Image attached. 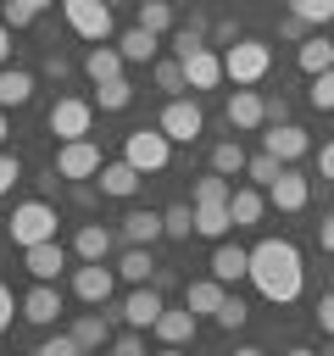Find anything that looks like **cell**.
I'll use <instances>...</instances> for the list:
<instances>
[{"mask_svg":"<svg viewBox=\"0 0 334 356\" xmlns=\"http://www.w3.org/2000/svg\"><path fill=\"white\" fill-rule=\"evenodd\" d=\"M250 284H256V295L273 300V306L301 300V289H306L301 250H295L289 239H262V245H250Z\"/></svg>","mask_w":334,"mask_h":356,"instance_id":"obj_1","label":"cell"},{"mask_svg":"<svg viewBox=\"0 0 334 356\" xmlns=\"http://www.w3.org/2000/svg\"><path fill=\"white\" fill-rule=\"evenodd\" d=\"M6 234H11L17 250H28V245H39V239H56V206H50V200H22V206L11 211V222H6Z\"/></svg>","mask_w":334,"mask_h":356,"instance_id":"obj_2","label":"cell"},{"mask_svg":"<svg viewBox=\"0 0 334 356\" xmlns=\"http://www.w3.org/2000/svg\"><path fill=\"white\" fill-rule=\"evenodd\" d=\"M267 67H273V50H267L262 39H234V44L223 50V72H228L234 83H262Z\"/></svg>","mask_w":334,"mask_h":356,"instance_id":"obj_3","label":"cell"},{"mask_svg":"<svg viewBox=\"0 0 334 356\" xmlns=\"http://www.w3.org/2000/svg\"><path fill=\"white\" fill-rule=\"evenodd\" d=\"M122 156H128L139 172H167V161H173V139L161 134V122H156V128H134V134L122 139Z\"/></svg>","mask_w":334,"mask_h":356,"instance_id":"obj_4","label":"cell"},{"mask_svg":"<svg viewBox=\"0 0 334 356\" xmlns=\"http://www.w3.org/2000/svg\"><path fill=\"white\" fill-rule=\"evenodd\" d=\"M61 17L89 44H106L111 39V0H61Z\"/></svg>","mask_w":334,"mask_h":356,"instance_id":"obj_5","label":"cell"},{"mask_svg":"<svg viewBox=\"0 0 334 356\" xmlns=\"http://www.w3.org/2000/svg\"><path fill=\"white\" fill-rule=\"evenodd\" d=\"M200 128H206V111H200V100L167 95V106H161V134H167L173 145H195V139H200Z\"/></svg>","mask_w":334,"mask_h":356,"instance_id":"obj_6","label":"cell"},{"mask_svg":"<svg viewBox=\"0 0 334 356\" xmlns=\"http://www.w3.org/2000/svg\"><path fill=\"white\" fill-rule=\"evenodd\" d=\"M45 128H50L56 139H84V134L95 128V100H78V95H61V100L50 106V117H45Z\"/></svg>","mask_w":334,"mask_h":356,"instance_id":"obj_7","label":"cell"},{"mask_svg":"<svg viewBox=\"0 0 334 356\" xmlns=\"http://www.w3.org/2000/svg\"><path fill=\"white\" fill-rule=\"evenodd\" d=\"M106 167V156H100V145L84 134V139H61V150H56V178H95Z\"/></svg>","mask_w":334,"mask_h":356,"instance_id":"obj_8","label":"cell"},{"mask_svg":"<svg viewBox=\"0 0 334 356\" xmlns=\"http://www.w3.org/2000/svg\"><path fill=\"white\" fill-rule=\"evenodd\" d=\"M306 200H312V178L306 172H295V161L267 184V206H278V211H306Z\"/></svg>","mask_w":334,"mask_h":356,"instance_id":"obj_9","label":"cell"},{"mask_svg":"<svg viewBox=\"0 0 334 356\" xmlns=\"http://www.w3.org/2000/svg\"><path fill=\"white\" fill-rule=\"evenodd\" d=\"M111 284H117V267H106V261H84V267L72 273V295H78L84 306H106V300H111Z\"/></svg>","mask_w":334,"mask_h":356,"instance_id":"obj_10","label":"cell"},{"mask_svg":"<svg viewBox=\"0 0 334 356\" xmlns=\"http://www.w3.org/2000/svg\"><path fill=\"white\" fill-rule=\"evenodd\" d=\"M184 61V78H189V89H217L228 72H223V56L212 50V44H195V50H184L178 56Z\"/></svg>","mask_w":334,"mask_h":356,"instance_id":"obj_11","label":"cell"},{"mask_svg":"<svg viewBox=\"0 0 334 356\" xmlns=\"http://www.w3.org/2000/svg\"><path fill=\"white\" fill-rule=\"evenodd\" d=\"M267 122V95H256L250 83H234V95H228V128H262Z\"/></svg>","mask_w":334,"mask_h":356,"instance_id":"obj_12","label":"cell"},{"mask_svg":"<svg viewBox=\"0 0 334 356\" xmlns=\"http://www.w3.org/2000/svg\"><path fill=\"white\" fill-rule=\"evenodd\" d=\"M262 150L278 156V161H301V156L312 150V139H306V128H295V122H273V128L262 134Z\"/></svg>","mask_w":334,"mask_h":356,"instance_id":"obj_13","label":"cell"},{"mask_svg":"<svg viewBox=\"0 0 334 356\" xmlns=\"http://www.w3.org/2000/svg\"><path fill=\"white\" fill-rule=\"evenodd\" d=\"M95 178H100V195H111V200H128V195H139V178H145V172H139V167L122 156V161H106Z\"/></svg>","mask_w":334,"mask_h":356,"instance_id":"obj_14","label":"cell"},{"mask_svg":"<svg viewBox=\"0 0 334 356\" xmlns=\"http://www.w3.org/2000/svg\"><path fill=\"white\" fill-rule=\"evenodd\" d=\"M22 267H28L33 278L56 284V278H61V267H67V250H61L56 239H39V245H28V250H22Z\"/></svg>","mask_w":334,"mask_h":356,"instance_id":"obj_15","label":"cell"},{"mask_svg":"<svg viewBox=\"0 0 334 356\" xmlns=\"http://www.w3.org/2000/svg\"><path fill=\"white\" fill-rule=\"evenodd\" d=\"M122 317H128V328H156V317H161V289H156V284H134V295L122 300Z\"/></svg>","mask_w":334,"mask_h":356,"instance_id":"obj_16","label":"cell"},{"mask_svg":"<svg viewBox=\"0 0 334 356\" xmlns=\"http://www.w3.org/2000/svg\"><path fill=\"white\" fill-rule=\"evenodd\" d=\"M212 278H223V284H239V278H250V250H239V245L217 239V250H212Z\"/></svg>","mask_w":334,"mask_h":356,"instance_id":"obj_17","label":"cell"},{"mask_svg":"<svg viewBox=\"0 0 334 356\" xmlns=\"http://www.w3.org/2000/svg\"><path fill=\"white\" fill-rule=\"evenodd\" d=\"M22 317H28V323H56V317H61V295H56V284L33 278V289L22 295Z\"/></svg>","mask_w":334,"mask_h":356,"instance_id":"obj_18","label":"cell"},{"mask_svg":"<svg viewBox=\"0 0 334 356\" xmlns=\"http://www.w3.org/2000/svg\"><path fill=\"white\" fill-rule=\"evenodd\" d=\"M122 67H128V56H122L117 44H95V50L84 56V72H89V83H111V78H122Z\"/></svg>","mask_w":334,"mask_h":356,"instance_id":"obj_19","label":"cell"},{"mask_svg":"<svg viewBox=\"0 0 334 356\" xmlns=\"http://www.w3.org/2000/svg\"><path fill=\"white\" fill-rule=\"evenodd\" d=\"M111 245H117V234H111L106 222H84V228H78V239H72L78 261H106V256H111Z\"/></svg>","mask_w":334,"mask_h":356,"instance_id":"obj_20","label":"cell"},{"mask_svg":"<svg viewBox=\"0 0 334 356\" xmlns=\"http://www.w3.org/2000/svg\"><path fill=\"white\" fill-rule=\"evenodd\" d=\"M195 323H200V317H195L189 306H184V312H167V306H161V317H156V339H161V345H189V339H195Z\"/></svg>","mask_w":334,"mask_h":356,"instance_id":"obj_21","label":"cell"},{"mask_svg":"<svg viewBox=\"0 0 334 356\" xmlns=\"http://www.w3.org/2000/svg\"><path fill=\"white\" fill-rule=\"evenodd\" d=\"M228 228H234V211H228V200L195 206V234H200V239H228Z\"/></svg>","mask_w":334,"mask_h":356,"instance_id":"obj_22","label":"cell"},{"mask_svg":"<svg viewBox=\"0 0 334 356\" xmlns=\"http://www.w3.org/2000/svg\"><path fill=\"white\" fill-rule=\"evenodd\" d=\"M117 278H128V284H150V278H156V256H150V245H128V250L117 256Z\"/></svg>","mask_w":334,"mask_h":356,"instance_id":"obj_23","label":"cell"},{"mask_svg":"<svg viewBox=\"0 0 334 356\" xmlns=\"http://www.w3.org/2000/svg\"><path fill=\"white\" fill-rule=\"evenodd\" d=\"M223 278H200V284H189L184 289V306L195 312V317H217V306H223Z\"/></svg>","mask_w":334,"mask_h":356,"instance_id":"obj_24","label":"cell"},{"mask_svg":"<svg viewBox=\"0 0 334 356\" xmlns=\"http://www.w3.org/2000/svg\"><path fill=\"white\" fill-rule=\"evenodd\" d=\"M28 100H33V72H22V67H0V106L17 111V106H28Z\"/></svg>","mask_w":334,"mask_h":356,"instance_id":"obj_25","label":"cell"},{"mask_svg":"<svg viewBox=\"0 0 334 356\" xmlns=\"http://www.w3.org/2000/svg\"><path fill=\"white\" fill-rule=\"evenodd\" d=\"M228 211H234V228H256L262 211H267V195L262 189H234L228 195Z\"/></svg>","mask_w":334,"mask_h":356,"instance_id":"obj_26","label":"cell"},{"mask_svg":"<svg viewBox=\"0 0 334 356\" xmlns=\"http://www.w3.org/2000/svg\"><path fill=\"white\" fill-rule=\"evenodd\" d=\"M167 228H161V211H128L122 217V239L128 245H156Z\"/></svg>","mask_w":334,"mask_h":356,"instance_id":"obj_27","label":"cell"},{"mask_svg":"<svg viewBox=\"0 0 334 356\" xmlns=\"http://www.w3.org/2000/svg\"><path fill=\"white\" fill-rule=\"evenodd\" d=\"M117 50H122L128 61H156V50H161V33H150V28H139V22H134V28L117 39Z\"/></svg>","mask_w":334,"mask_h":356,"instance_id":"obj_28","label":"cell"},{"mask_svg":"<svg viewBox=\"0 0 334 356\" xmlns=\"http://www.w3.org/2000/svg\"><path fill=\"white\" fill-rule=\"evenodd\" d=\"M295 61H301V72H323V67H334V39H323V33H312V39H301V50H295Z\"/></svg>","mask_w":334,"mask_h":356,"instance_id":"obj_29","label":"cell"},{"mask_svg":"<svg viewBox=\"0 0 334 356\" xmlns=\"http://www.w3.org/2000/svg\"><path fill=\"white\" fill-rule=\"evenodd\" d=\"M95 106H100V111H128V106H134V83H128V78L95 83Z\"/></svg>","mask_w":334,"mask_h":356,"instance_id":"obj_30","label":"cell"},{"mask_svg":"<svg viewBox=\"0 0 334 356\" xmlns=\"http://www.w3.org/2000/svg\"><path fill=\"white\" fill-rule=\"evenodd\" d=\"M72 339H78L84 350H106V345H111L106 317H72Z\"/></svg>","mask_w":334,"mask_h":356,"instance_id":"obj_31","label":"cell"},{"mask_svg":"<svg viewBox=\"0 0 334 356\" xmlns=\"http://www.w3.org/2000/svg\"><path fill=\"white\" fill-rule=\"evenodd\" d=\"M245 161H250V156L239 150V139H217V145H212V167H217V172L234 178V172H245Z\"/></svg>","mask_w":334,"mask_h":356,"instance_id":"obj_32","label":"cell"},{"mask_svg":"<svg viewBox=\"0 0 334 356\" xmlns=\"http://www.w3.org/2000/svg\"><path fill=\"white\" fill-rule=\"evenodd\" d=\"M234 195V184H228V172H206V178H195V206H212V200H228Z\"/></svg>","mask_w":334,"mask_h":356,"instance_id":"obj_33","label":"cell"},{"mask_svg":"<svg viewBox=\"0 0 334 356\" xmlns=\"http://www.w3.org/2000/svg\"><path fill=\"white\" fill-rule=\"evenodd\" d=\"M139 28L173 33V6H167V0H139Z\"/></svg>","mask_w":334,"mask_h":356,"instance_id":"obj_34","label":"cell"},{"mask_svg":"<svg viewBox=\"0 0 334 356\" xmlns=\"http://www.w3.org/2000/svg\"><path fill=\"white\" fill-rule=\"evenodd\" d=\"M289 11H295L306 28H328V22H334V0H289Z\"/></svg>","mask_w":334,"mask_h":356,"instance_id":"obj_35","label":"cell"},{"mask_svg":"<svg viewBox=\"0 0 334 356\" xmlns=\"http://www.w3.org/2000/svg\"><path fill=\"white\" fill-rule=\"evenodd\" d=\"M161 228H167V239H189L195 234V206H167L161 211Z\"/></svg>","mask_w":334,"mask_h":356,"instance_id":"obj_36","label":"cell"},{"mask_svg":"<svg viewBox=\"0 0 334 356\" xmlns=\"http://www.w3.org/2000/svg\"><path fill=\"white\" fill-rule=\"evenodd\" d=\"M156 89H167V95H178V89H189V78H184V61H178V56H167V61H156Z\"/></svg>","mask_w":334,"mask_h":356,"instance_id":"obj_37","label":"cell"},{"mask_svg":"<svg viewBox=\"0 0 334 356\" xmlns=\"http://www.w3.org/2000/svg\"><path fill=\"white\" fill-rule=\"evenodd\" d=\"M306 100H312L317 111H334V67L312 72V89H306Z\"/></svg>","mask_w":334,"mask_h":356,"instance_id":"obj_38","label":"cell"},{"mask_svg":"<svg viewBox=\"0 0 334 356\" xmlns=\"http://www.w3.org/2000/svg\"><path fill=\"white\" fill-rule=\"evenodd\" d=\"M284 167H289V161H278V156H267V150H262V156H250V161H245V172H250V178H256V184H273V178H278V172H284Z\"/></svg>","mask_w":334,"mask_h":356,"instance_id":"obj_39","label":"cell"},{"mask_svg":"<svg viewBox=\"0 0 334 356\" xmlns=\"http://www.w3.org/2000/svg\"><path fill=\"white\" fill-rule=\"evenodd\" d=\"M195 44H206V28H200V22L173 28V56H184V50H195Z\"/></svg>","mask_w":334,"mask_h":356,"instance_id":"obj_40","label":"cell"},{"mask_svg":"<svg viewBox=\"0 0 334 356\" xmlns=\"http://www.w3.org/2000/svg\"><path fill=\"white\" fill-rule=\"evenodd\" d=\"M239 323H245V300H239V295H223V306H217V328L234 334Z\"/></svg>","mask_w":334,"mask_h":356,"instance_id":"obj_41","label":"cell"},{"mask_svg":"<svg viewBox=\"0 0 334 356\" xmlns=\"http://www.w3.org/2000/svg\"><path fill=\"white\" fill-rule=\"evenodd\" d=\"M78 350H84V345L72 339V328H67V334H50V339L39 345V356H78Z\"/></svg>","mask_w":334,"mask_h":356,"instance_id":"obj_42","label":"cell"},{"mask_svg":"<svg viewBox=\"0 0 334 356\" xmlns=\"http://www.w3.org/2000/svg\"><path fill=\"white\" fill-rule=\"evenodd\" d=\"M11 184H22V161L11 150H0V195H11Z\"/></svg>","mask_w":334,"mask_h":356,"instance_id":"obj_43","label":"cell"},{"mask_svg":"<svg viewBox=\"0 0 334 356\" xmlns=\"http://www.w3.org/2000/svg\"><path fill=\"white\" fill-rule=\"evenodd\" d=\"M139 334H145V328H128V334H117V339H111V350H117V356H139V350H145V339H139Z\"/></svg>","mask_w":334,"mask_h":356,"instance_id":"obj_44","label":"cell"},{"mask_svg":"<svg viewBox=\"0 0 334 356\" xmlns=\"http://www.w3.org/2000/svg\"><path fill=\"white\" fill-rule=\"evenodd\" d=\"M0 22H6V28H28V22H33V11H28L22 0H6V11H0Z\"/></svg>","mask_w":334,"mask_h":356,"instance_id":"obj_45","label":"cell"},{"mask_svg":"<svg viewBox=\"0 0 334 356\" xmlns=\"http://www.w3.org/2000/svg\"><path fill=\"white\" fill-rule=\"evenodd\" d=\"M11 312H22V300L11 295V284H0V334L11 328Z\"/></svg>","mask_w":334,"mask_h":356,"instance_id":"obj_46","label":"cell"},{"mask_svg":"<svg viewBox=\"0 0 334 356\" xmlns=\"http://www.w3.org/2000/svg\"><path fill=\"white\" fill-rule=\"evenodd\" d=\"M317 328H323V334H334V289L317 300Z\"/></svg>","mask_w":334,"mask_h":356,"instance_id":"obj_47","label":"cell"},{"mask_svg":"<svg viewBox=\"0 0 334 356\" xmlns=\"http://www.w3.org/2000/svg\"><path fill=\"white\" fill-rule=\"evenodd\" d=\"M317 178H323V184H334V139L317 150Z\"/></svg>","mask_w":334,"mask_h":356,"instance_id":"obj_48","label":"cell"},{"mask_svg":"<svg viewBox=\"0 0 334 356\" xmlns=\"http://www.w3.org/2000/svg\"><path fill=\"white\" fill-rule=\"evenodd\" d=\"M317 245H323V250H328V256H334V211H328V217H323V222H317Z\"/></svg>","mask_w":334,"mask_h":356,"instance_id":"obj_49","label":"cell"},{"mask_svg":"<svg viewBox=\"0 0 334 356\" xmlns=\"http://www.w3.org/2000/svg\"><path fill=\"white\" fill-rule=\"evenodd\" d=\"M278 33H284V39H306V22H301V17H295V11H289V17H284V28H278Z\"/></svg>","mask_w":334,"mask_h":356,"instance_id":"obj_50","label":"cell"},{"mask_svg":"<svg viewBox=\"0 0 334 356\" xmlns=\"http://www.w3.org/2000/svg\"><path fill=\"white\" fill-rule=\"evenodd\" d=\"M45 72H50V78H67L72 61H67V56H45Z\"/></svg>","mask_w":334,"mask_h":356,"instance_id":"obj_51","label":"cell"},{"mask_svg":"<svg viewBox=\"0 0 334 356\" xmlns=\"http://www.w3.org/2000/svg\"><path fill=\"white\" fill-rule=\"evenodd\" d=\"M284 117H289V100L273 95V100H267V122H284Z\"/></svg>","mask_w":334,"mask_h":356,"instance_id":"obj_52","label":"cell"},{"mask_svg":"<svg viewBox=\"0 0 334 356\" xmlns=\"http://www.w3.org/2000/svg\"><path fill=\"white\" fill-rule=\"evenodd\" d=\"M234 39H239V28H234V22H217V44H223V50H228V44H234Z\"/></svg>","mask_w":334,"mask_h":356,"instance_id":"obj_53","label":"cell"},{"mask_svg":"<svg viewBox=\"0 0 334 356\" xmlns=\"http://www.w3.org/2000/svg\"><path fill=\"white\" fill-rule=\"evenodd\" d=\"M6 56H11V28L0 22V67H6Z\"/></svg>","mask_w":334,"mask_h":356,"instance_id":"obj_54","label":"cell"},{"mask_svg":"<svg viewBox=\"0 0 334 356\" xmlns=\"http://www.w3.org/2000/svg\"><path fill=\"white\" fill-rule=\"evenodd\" d=\"M22 6H28L33 17H39V11H45V6H56V0H22Z\"/></svg>","mask_w":334,"mask_h":356,"instance_id":"obj_55","label":"cell"},{"mask_svg":"<svg viewBox=\"0 0 334 356\" xmlns=\"http://www.w3.org/2000/svg\"><path fill=\"white\" fill-rule=\"evenodd\" d=\"M6 134H11V122H6V106H0V145H6Z\"/></svg>","mask_w":334,"mask_h":356,"instance_id":"obj_56","label":"cell"},{"mask_svg":"<svg viewBox=\"0 0 334 356\" xmlns=\"http://www.w3.org/2000/svg\"><path fill=\"white\" fill-rule=\"evenodd\" d=\"M111 6H122V0H111Z\"/></svg>","mask_w":334,"mask_h":356,"instance_id":"obj_57","label":"cell"}]
</instances>
